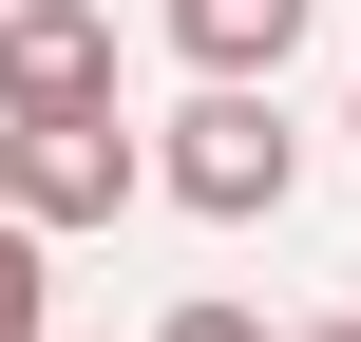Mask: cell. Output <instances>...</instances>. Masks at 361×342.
<instances>
[{"instance_id":"1","label":"cell","mask_w":361,"mask_h":342,"mask_svg":"<svg viewBox=\"0 0 361 342\" xmlns=\"http://www.w3.org/2000/svg\"><path fill=\"white\" fill-rule=\"evenodd\" d=\"M152 190H171V209H209V228H267V209L305 190V133H286L267 95H190V114L152 133Z\"/></svg>"},{"instance_id":"2","label":"cell","mask_w":361,"mask_h":342,"mask_svg":"<svg viewBox=\"0 0 361 342\" xmlns=\"http://www.w3.org/2000/svg\"><path fill=\"white\" fill-rule=\"evenodd\" d=\"M133 190H152L133 114H0V209L19 228H114Z\"/></svg>"},{"instance_id":"3","label":"cell","mask_w":361,"mask_h":342,"mask_svg":"<svg viewBox=\"0 0 361 342\" xmlns=\"http://www.w3.org/2000/svg\"><path fill=\"white\" fill-rule=\"evenodd\" d=\"M0 114H114V19L95 0H0Z\"/></svg>"},{"instance_id":"4","label":"cell","mask_w":361,"mask_h":342,"mask_svg":"<svg viewBox=\"0 0 361 342\" xmlns=\"http://www.w3.org/2000/svg\"><path fill=\"white\" fill-rule=\"evenodd\" d=\"M305 19H324V0H171V57H190L209 95H267V76L305 57Z\"/></svg>"},{"instance_id":"5","label":"cell","mask_w":361,"mask_h":342,"mask_svg":"<svg viewBox=\"0 0 361 342\" xmlns=\"http://www.w3.org/2000/svg\"><path fill=\"white\" fill-rule=\"evenodd\" d=\"M0 342H57L38 324V228H19V209H0Z\"/></svg>"},{"instance_id":"6","label":"cell","mask_w":361,"mask_h":342,"mask_svg":"<svg viewBox=\"0 0 361 342\" xmlns=\"http://www.w3.org/2000/svg\"><path fill=\"white\" fill-rule=\"evenodd\" d=\"M171 342H267V324H247V305H171Z\"/></svg>"},{"instance_id":"7","label":"cell","mask_w":361,"mask_h":342,"mask_svg":"<svg viewBox=\"0 0 361 342\" xmlns=\"http://www.w3.org/2000/svg\"><path fill=\"white\" fill-rule=\"evenodd\" d=\"M324 342H361V324H324Z\"/></svg>"}]
</instances>
